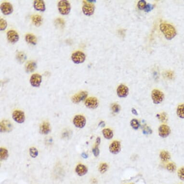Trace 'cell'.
I'll return each instance as SVG.
<instances>
[{
    "label": "cell",
    "instance_id": "cell-41",
    "mask_svg": "<svg viewBox=\"0 0 184 184\" xmlns=\"http://www.w3.org/2000/svg\"><path fill=\"white\" fill-rule=\"evenodd\" d=\"M153 8V5H152V4H146V8H145V12H150V11L152 10Z\"/></svg>",
    "mask_w": 184,
    "mask_h": 184
},
{
    "label": "cell",
    "instance_id": "cell-17",
    "mask_svg": "<svg viewBox=\"0 0 184 184\" xmlns=\"http://www.w3.org/2000/svg\"><path fill=\"white\" fill-rule=\"evenodd\" d=\"M34 8L36 10L40 11L41 12H44L45 11V2L43 0H36L33 3Z\"/></svg>",
    "mask_w": 184,
    "mask_h": 184
},
{
    "label": "cell",
    "instance_id": "cell-19",
    "mask_svg": "<svg viewBox=\"0 0 184 184\" xmlns=\"http://www.w3.org/2000/svg\"><path fill=\"white\" fill-rule=\"evenodd\" d=\"M50 125L48 122H44L40 126V133L43 135H48L50 132Z\"/></svg>",
    "mask_w": 184,
    "mask_h": 184
},
{
    "label": "cell",
    "instance_id": "cell-3",
    "mask_svg": "<svg viewBox=\"0 0 184 184\" xmlns=\"http://www.w3.org/2000/svg\"><path fill=\"white\" fill-rule=\"evenodd\" d=\"M152 98L155 104H159L163 101L165 95L159 90L154 89L152 91Z\"/></svg>",
    "mask_w": 184,
    "mask_h": 184
},
{
    "label": "cell",
    "instance_id": "cell-38",
    "mask_svg": "<svg viewBox=\"0 0 184 184\" xmlns=\"http://www.w3.org/2000/svg\"><path fill=\"white\" fill-rule=\"evenodd\" d=\"M92 152H93V154L95 156V157H98L100 154V150H99L98 146H95V148H93Z\"/></svg>",
    "mask_w": 184,
    "mask_h": 184
},
{
    "label": "cell",
    "instance_id": "cell-14",
    "mask_svg": "<svg viewBox=\"0 0 184 184\" xmlns=\"http://www.w3.org/2000/svg\"><path fill=\"white\" fill-rule=\"evenodd\" d=\"M110 152L113 154H117L121 150V144L120 142L114 141L109 146Z\"/></svg>",
    "mask_w": 184,
    "mask_h": 184
},
{
    "label": "cell",
    "instance_id": "cell-39",
    "mask_svg": "<svg viewBox=\"0 0 184 184\" xmlns=\"http://www.w3.org/2000/svg\"><path fill=\"white\" fill-rule=\"evenodd\" d=\"M165 76L167 78L169 79H173L175 77V74L174 72H172V71H168L165 73Z\"/></svg>",
    "mask_w": 184,
    "mask_h": 184
},
{
    "label": "cell",
    "instance_id": "cell-8",
    "mask_svg": "<svg viewBox=\"0 0 184 184\" xmlns=\"http://www.w3.org/2000/svg\"><path fill=\"white\" fill-rule=\"evenodd\" d=\"M1 10L4 15H9L13 12V5L9 2H4L1 5Z\"/></svg>",
    "mask_w": 184,
    "mask_h": 184
},
{
    "label": "cell",
    "instance_id": "cell-20",
    "mask_svg": "<svg viewBox=\"0 0 184 184\" xmlns=\"http://www.w3.org/2000/svg\"><path fill=\"white\" fill-rule=\"evenodd\" d=\"M102 134L104 138L108 140L111 139L113 137V132L110 128H106L103 130Z\"/></svg>",
    "mask_w": 184,
    "mask_h": 184
},
{
    "label": "cell",
    "instance_id": "cell-4",
    "mask_svg": "<svg viewBox=\"0 0 184 184\" xmlns=\"http://www.w3.org/2000/svg\"><path fill=\"white\" fill-rule=\"evenodd\" d=\"M84 4L82 7V12L87 16H92L94 14L95 9L94 4L89 1H84Z\"/></svg>",
    "mask_w": 184,
    "mask_h": 184
},
{
    "label": "cell",
    "instance_id": "cell-43",
    "mask_svg": "<svg viewBox=\"0 0 184 184\" xmlns=\"http://www.w3.org/2000/svg\"><path fill=\"white\" fill-rule=\"evenodd\" d=\"M101 143V139L100 137H97V139H96V146H99L100 144Z\"/></svg>",
    "mask_w": 184,
    "mask_h": 184
},
{
    "label": "cell",
    "instance_id": "cell-31",
    "mask_svg": "<svg viewBox=\"0 0 184 184\" xmlns=\"http://www.w3.org/2000/svg\"><path fill=\"white\" fill-rule=\"evenodd\" d=\"M108 169V165L106 163H101L99 167V171L101 174L106 172Z\"/></svg>",
    "mask_w": 184,
    "mask_h": 184
},
{
    "label": "cell",
    "instance_id": "cell-36",
    "mask_svg": "<svg viewBox=\"0 0 184 184\" xmlns=\"http://www.w3.org/2000/svg\"><path fill=\"white\" fill-rule=\"evenodd\" d=\"M146 1H144V0H140L139 1L138 4H137V6L139 7V9L140 10H143L145 9L146 8Z\"/></svg>",
    "mask_w": 184,
    "mask_h": 184
},
{
    "label": "cell",
    "instance_id": "cell-7",
    "mask_svg": "<svg viewBox=\"0 0 184 184\" xmlns=\"http://www.w3.org/2000/svg\"><path fill=\"white\" fill-rule=\"evenodd\" d=\"M12 118L16 123H22L25 121V113L21 110H16L12 114Z\"/></svg>",
    "mask_w": 184,
    "mask_h": 184
},
{
    "label": "cell",
    "instance_id": "cell-13",
    "mask_svg": "<svg viewBox=\"0 0 184 184\" xmlns=\"http://www.w3.org/2000/svg\"><path fill=\"white\" fill-rule=\"evenodd\" d=\"M42 77L39 74H33L30 79V83L31 85L34 87H39L42 82Z\"/></svg>",
    "mask_w": 184,
    "mask_h": 184
},
{
    "label": "cell",
    "instance_id": "cell-2",
    "mask_svg": "<svg viewBox=\"0 0 184 184\" xmlns=\"http://www.w3.org/2000/svg\"><path fill=\"white\" fill-rule=\"evenodd\" d=\"M59 12L63 15H67L71 12V4L67 0H62L59 1L58 4Z\"/></svg>",
    "mask_w": 184,
    "mask_h": 184
},
{
    "label": "cell",
    "instance_id": "cell-42",
    "mask_svg": "<svg viewBox=\"0 0 184 184\" xmlns=\"http://www.w3.org/2000/svg\"><path fill=\"white\" fill-rule=\"evenodd\" d=\"M131 111H132V113L133 114V115H136V116L139 115L137 110L135 108H132Z\"/></svg>",
    "mask_w": 184,
    "mask_h": 184
},
{
    "label": "cell",
    "instance_id": "cell-30",
    "mask_svg": "<svg viewBox=\"0 0 184 184\" xmlns=\"http://www.w3.org/2000/svg\"><path fill=\"white\" fill-rule=\"evenodd\" d=\"M30 155L32 158H36L38 155V151L35 147H32L30 149Z\"/></svg>",
    "mask_w": 184,
    "mask_h": 184
},
{
    "label": "cell",
    "instance_id": "cell-11",
    "mask_svg": "<svg viewBox=\"0 0 184 184\" xmlns=\"http://www.w3.org/2000/svg\"><path fill=\"white\" fill-rule=\"evenodd\" d=\"M86 107L91 109L97 108L99 105L98 99L95 97H90L86 99L85 102Z\"/></svg>",
    "mask_w": 184,
    "mask_h": 184
},
{
    "label": "cell",
    "instance_id": "cell-9",
    "mask_svg": "<svg viewBox=\"0 0 184 184\" xmlns=\"http://www.w3.org/2000/svg\"><path fill=\"white\" fill-rule=\"evenodd\" d=\"M159 135L162 138L168 137L171 133V129L168 126L165 124L161 125L158 129Z\"/></svg>",
    "mask_w": 184,
    "mask_h": 184
},
{
    "label": "cell",
    "instance_id": "cell-1",
    "mask_svg": "<svg viewBox=\"0 0 184 184\" xmlns=\"http://www.w3.org/2000/svg\"><path fill=\"white\" fill-rule=\"evenodd\" d=\"M159 27L161 32L163 33L167 40H171L176 36V32L175 29L171 24L162 23L159 26Z\"/></svg>",
    "mask_w": 184,
    "mask_h": 184
},
{
    "label": "cell",
    "instance_id": "cell-45",
    "mask_svg": "<svg viewBox=\"0 0 184 184\" xmlns=\"http://www.w3.org/2000/svg\"><path fill=\"white\" fill-rule=\"evenodd\" d=\"M82 158H85V159H87L88 157L87 155L85 153H82Z\"/></svg>",
    "mask_w": 184,
    "mask_h": 184
},
{
    "label": "cell",
    "instance_id": "cell-26",
    "mask_svg": "<svg viewBox=\"0 0 184 184\" xmlns=\"http://www.w3.org/2000/svg\"><path fill=\"white\" fill-rule=\"evenodd\" d=\"M16 58L20 63H23L27 59L26 55L22 52H19L16 55Z\"/></svg>",
    "mask_w": 184,
    "mask_h": 184
},
{
    "label": "cell",
    "instance_id": "cell-25",
    "mask_svg": "<svg viewBox=\"0 0 184 184\" xmlns=\"http://www.w3.org/2000/svg\"><path fill=\"white\" fill-rule=\"evenodd\" d=\"M9 156L8 150L4 148H1L0 149V159L1 161L6 160Z\"/></svg>",
    "mask_w": 184,
    "mask_h": 184
},
{
    "label": "cell",
    "instance_id": "cell-18",
    "mask_svg": "<svg viewBox=\"0 0 184 184\" xmlns=\"http://www.w3.org/2000/svg\"><path fill=\"white\" fill-rule=\"evenodd\" d=\"M75 171L79 176H82L87 173L88 169L84 165L80 164L76 166Z\"/></svg>",
    "mask_w": 184,
    "mask_h": 184
},
{
    "label": "cell",
    "instance_id": "cell-15",
    "mask_svg": "<svg viewBox=\"0 0 184 184\" xmlns=\"http://www.w3.org/2000/svg\"><path fill=\"white\" fill-rule=\"evenodd\" d=\"M88 93L86 91H82L74 95L72 98V101L74 104L80 103L84 100L87 97Z\"/></svg>",
    "mask_w": 184,
    "mask_h": 184
},
{
    "label": "cell",
    "instance_id": "cell-6",
    "mask_svg": "<svg viewBox=\"0 0 184 184\" xmlns=\"http://www.w3.org/2000/svg\"><path fill=\"white\" fill-rule=\"evenodd\" d=\"M86 56L84 53L81 51H77L71 56L72 61L75 64H81L85 61Z\"/></svg>",
    "mask_w": 184,
    "mask_h": 184
},
{
    "label": "cell",
    "instance_id": "cell-44",
    "mask_svg": "<svg viewBox=\"0 0 184 184\" xmlns=\"http://www.w3.org/2000/svg\"><path fill=\"white\" fill-rule=\"evenodd\" d=\"M99 126L101 127H105V123L104 121H101L99 123Z\"/></svg>",
    "mask_w": 184,
    "mask_h": 184
},
{
    "label": "cell",
    "instance_id": "cell-10",
    "mask_svg": "<svg viewBox=\"0 0 184 184\" xmlns=\"http://www.w3.org/2000/svg\"><path fill=\"white\" fill-rule=\"evenodd\" d=\"M13 129L12 123L8 120H4L0 123V131L1 133H8Z\"/></svg>",
    "mask_w": 184,
    "mask_h": 184
},
{
    "label": "cell",
    "instance_id": "cell-23",
    "mask_svg": "<svg viewBox=\"0 0 184 184\" xmlns=\"http://www.w3.org/2000/svg\"><path fill=\"white\" fill-rule=\"evenodd\" d=\"M32 21L36 26L39 27L43 22V18L39 15H35L32 17Z\"/></svg>",
    "mask_w": 184,
    "mask_h": 184
},
{
    "label": "cell",
    "instance_id": "cell-21",
    "mask_svg": "<svg viewBox=\"0 0 184 184\" xmlns=\"http://www.w3.org/2000/svg\"><path fill=\"white\" fill-rule=\"evenodd\" d=\"M36 68V63L35 62H29L26 66V71L27 73L32 72L35 70Z\"/></svg>",
    "mask_w": 184,
    "mask_h": 184
},
{
    "label": "cell",
    "instance_id": "cell-33",
    "mask_svg": "<svg viewBox=\"0 0 184 184\" xmlns=\"http://www.w3.org/2000/svg\"><path fill=\"white\" fill-rule=\"evenodd\" d=\"M7 27V23L6 20L3 18L0 19V30H5Z\"/></svg>",
    "mask_w": 184,
    "mask_h": 184
},
{
    "label": "cell",
    "instance_id": "cell-28",
    "mask_svg": "<svg viewBox=\"0 0 184 184\" xmlns=\"http://www.w3.org/2000/svg\"><path fill=\"white\" fill-rule=\"evenodd\" d=\"M130 125L132 128L136 130L139 129L140 126L139 121L136 119H132V120L131 121Z\"/></svg>",
    "mask_w": 184,
    "mask_h": 184
},
{
    "label": "cell",
    "instance_id": "cell-27",
    "mask_svg": "<svg viewBox=\"0 0 184 184\" xmlns=\"http://www.w3.org/2000/svg\"><path fill=\"white\" fill-rule=\"evenodd\" d=\"M176 113L180 118L184 119V104H181L178 106Z\"/></svg>",
    "mask_w": 184,
    "mask_h": 184
},
{
    "label": "cell",
    "instance_id": "cell-40",
    "mask_svg": "<svg viewBox=\"0 0 184 184\" xmlns=\"http://www.w3.org/2000/svg\"><path fill=\"white\" fill-rule=\"evenodd\" d=\"M143 133L144 134H149V133H152V131L150 129V128L148 127H144L143 129Z\"/></svg>",
    "mask_w": 184,
    "mask_h": 184
},
{
    "label": "cell",
    "instance_id": "cell-35",
    "mask_svg": "<svg viewBox=\"0 0 184 184\" xmlns=\"http://www.w3.org/2000/svg\"><path fill=\"white\" fill-rule=\"evenodd\" d=\"M55 25L58 27H63L65 25V22L61 18H59L55 21Z\"/></svg>",
    "mask_w": 184,
    "mask_h": 184
},
{
    "label": "cell",
    "instance_id": "cell-34",
    "mask_svg": "<svg viewBox=\"0 0 184 184\" xmlns=\"http://www.w3.org/2000/svg\"><path fill=\"white\" fill-rule=\"evenodd\" d=\"M178 176L180 180L184 181V167L179 169L178 172Z\"/></svg>",
    "mask_w": 184,
    "mask_h": 184
},
{
    "label": "cell",
    "instance_id": "cell-22",
    "mask_svg": "<svg viewBox=\"0 0 184 184\" xmlns=\"http://www.w3.org/2000/svg\"><path fill=\"white\" fill-rule=\"evenodd\" d=\"M25 40L27 43H30L33 45H36L37 44L36 37L35 36L33 35L32 34H27L25 37Z\"/></svg>",
    "mask_w": 184,
    "mask_h": 184
},
{
    "label": "cell",
    "instance_id": "cell-32",
    "mask_svg": "<svg viewBox=\"0 0 184 184\" xmlns=\"http://www.w3.org/2000/svg\"><path fill=\"white\" fill-rule=\"evenodd\" d=\"M166 168L167 170L170 172H174L176 170V166L175 163L173 162H170L167 165Z\"/></svg>",
    "mask_w": 184,
    "mask_h": 184
},
{
    "label": "cell",
    "instance_id": "cell-12",
    "mask_svg": "<svg viewBox=\"0 0 184 184\" xmlns=\"http://www.w3.org/2000/svg\"><path fill=\"white\" fill-rule=\"evenodd\" d=\"M117 93L119 97H126L129 94V89L128 87L124 84H121L118 86L117 89Z\"/></svg>",
    "mask_w": 184,
    "mask_h": 184
},
{
    "label": "cell",
    "instance_id": "cell-5",
    "mask_svg": "<svg viewBox=\"0 0 184 184\" xmlns=\"http://www.w3.org/2000/svg\"><path fill=\"white\" fill-rule=\"evenodd\" d=\"M86 120L85 117L81 115H76L73 120V123L77 128H84L86 125Z\"/></svg>",
    "mask_w": 184,
    "mask_h": 184
},
{
    "label": "cell",
    "instance_id": "cell-16",
    "mask_svg": "<svg viewBox=\"0 0 184 184\" xmlns=\"http://www.w3.org/2000/svg\"><path fill=\"white\" fill-rule=\"evenodd\" d=\"M7 38L9 42L14 43L19 40V35L17 32L15 30H10L7 33Z\"/></svg>",
    "mask_w": 184,
    "mask_h": 184
},
{
    "label": "cell",
    "instance_id": "cell-24",
    "mask_svg": "<svg viewBox=\"0 0 184 184\" xmlns=\"http://www.w3.org/2000/svg\"><path fill=\"white\" fill-rule=\"evenodd\" d=\"M159 157L161 158L162 161L166 162L170 160V159H171V155H170L169 152H167V151L163 150L160 153Z\"/></svg>",
    "mask_w": 184,
    "mask_h": 184
},
{
    "label": "cell",
    "instance_id": "cell-29",
    "mask_svg": "<svg viewBox=\"0 0 184 184\" xmlns=\"http://www.w3.org/2000/svg\"><path fill=\"white\" fill-rule=\"evenodd\" d=\"M157 117L162 123H166L168 121V116L165 112H162L160 114H158Z\"/></svg>",
    "mask_w": 184,
    "mask_h": 184
},
{
    "label": "cell",
    "instance_id": "cell-37",
    "mask_svg": "<svg viewBox=\"0 0 184 184\" xmlns=\"http://www.w3.org/2000/svg\"><path fill=\"white\" fill-rule=\"evenodd\" d=\"M111 108H112V111H113L114 113H118L120 110L121 108L120 106L117 104H114L112 105Z\"/></svg>",
    "mask_w": 184,
    "mask_h": 184
}]
</instances>
